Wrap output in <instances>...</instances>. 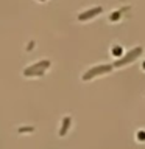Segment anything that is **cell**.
<instances>
[{
	"label": "cell",
	"mask_w": 145,
	"mask_h": 149,
	"mask_svg": "<svg viewBox=\"0 0 145 149\" xmlns=\"http://www.w3.org/2000/svg\"><path fill=\"white\" fill-rule=\"evenodd\" d=\"M122 53H123V50H122V47H119V45H114L112 47V54L114 56H122Z\"/></svg>",
	"instance_id": "8992f818"
},
{
	"label": "cell",
	"mask_w": 145,
	"mask_h": 149,
	"mask_svg": "<svg viewBox=\"0 0 145 149\" xmlns=\"http://www.w3.org/2000/svg\"><path fill=\"white\" fill-rule=\"evenodd\" d=\"M49 65H50V61H41V62H37V64H33L30 68L23 70V74H25V76H41Z\"/></svg>",
	"instance_id": "7a4b0ae2"
},
{
	"label": "cell",
	"mask_w": 145,
	"mask_h": 149,
	"mask_svg": "<svg viewBox=\"0 0 145 149\" xmlns=\"http://www.w3.org/2000/svg\"><path fill=\"white\" fill-rule=\"evenodd\" d=\"M33 127H20L19 129V132H31Z\"/></svg>",
	"instance_id": "9c48e42d"
},
{
	"label": "cell",
	"mask_w": 145,
	"mask_h": 149,
	"mask_svg": "<svg viewBox=\"0 0 145 149\" xmlns=\"http://www.w3.org/2000/svg\"><path fill=\"white\" fill-rule=\"evenodd\" d=\"M70 123H72L70 116H65V118L63 120V127L59 129V135H61V137H64V135L67 134V130H69V127H70Z\"/></svg>",
	"instance_id": "5b68a950"
},
{
	"label": "cell",
	"mask_w": 145,
	"mask_h": 149,
	"mask_svg": "<svg viewBox=\"0 0 145 149\" xmlns=\"http://www.w3.org/2000/svg\"><path fill=\"white\" fill-rule=\"evenodd\" d=\"M103 11V8L101 6H95V8H91V9H87V11H84L81 13L78 16V20H87V19H91L94 16H97V14H100Z\"/></svg>",
	"instance_id": "277c9868"
},
{
	"label": "cell",
	"mask_w": 145,
	"mask_h": 149,
	"mask_svg": "<svg viewBox=\"0 0 145 149\" xmlns=\"http://www.w3.org/2000/svg\"><path fill=\"white\" fill-rule=\"evenodd\" d=\"M112 67L114 65H97V67H92L83 74V81H89V79H92L94 76H98V74H105L108 72H111Z\"/></svg>",
	"instance_id": "3957f363"
},
{
	"label": "cell",
	"mask_w": 145,
	"mask_h": 149,
	"mask_svg": "<svg viewBox=\"0 0 145 149\" xmlns=\"http://www.w3.org/2000/svg\"><path fill=\"white\" fill-rule=\"evenodd\" d=\"M140 53H142V47H136L134 50L128 51V53H126L122 59H117V62H114V67H123V65L133 62L136 58H139V56H140Z\"/></svg>",
	"instance_id": "6da1fadb"
},
{
	"label": "cell",
	"mask_w": 145,
	"mask_h": 149,
	"mask_svg": "<svg viewBox=\"0 0 145 149\" xmlns=\"http://www.w3.org/2000/svg\"><path fill=\"white\" fill-rule=\"evenodd\" d=\"M120 16H122V11H114V14H111V20L114 22V20H117V19H120Z\"/></svg>",
	"instance_id": "52a82bcc"
},
{
	"label": "cell",
	"mask_w": 145,
	"mask_h": 149,
	"mask_svg": "<svg viewBox=\"0 0 145 149\" xmlns=\"http://www.w3.org/2000/svg\"><path fill=\"white\" fill-rule=\"evenodd\" d=\"M142 68H145V61H144V64H142Z\"/></svg>",
	"instance_id": "30bf717a"
},
{
	"label": "cell",
	"mask_w": 145,
	"mask_h": 149,
	"mask_svg": "<svg viewBox=\"0 0 145 149\" xmlns=\"http://www.w3.org/2000/svg\"><path fill=\"white\" fill-rule=\"evenodd\" d=\"M41 2H44V0H41Z\"/></svg>",
	"instance_id": "8fae6325"
},
{
	"label": "cell",
	"mask_w": 145,
	"mask_h": 149,
	"mask_svg": "<svg viewBox=\"0 0 145 149\" xmlns=\"http://www.w3.org/2000/svg\"><path fill=\"white\" fill-rule=\"evenodd\" d=\"M137 141H145V130H139L137 132Z\"/></svg>",
	"instance_id": "ba28073f"
}]
</instances>
